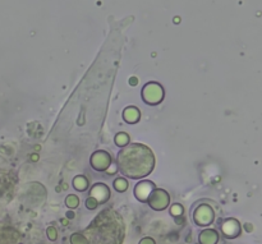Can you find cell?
Segmentation results:
<instances>
[{"instance_id": "4", "label": "cell", "mask_w": 262, "mask_h": 244, "mask_svg": "<svg viewBox=\"0 0 262 244\" xmlns=\"http://www.w3.org/2000/svg\"><path fill=\"white\" fill-rule=\"evenodd\" d=\"M47 231H50V234H51L50 238H51V239H55V231H54V229H50V230H47Z\"/></svg>"}, {"instance_id": "5", "label": "cell", "mask_w": 262, "mask_h": 244, "mask_svg": "<svg viewBox=\"0 0 262 244\" xmlns=\"http://www.w3.org/2000/svg\"><path fill=\"white\" fill-rule=\"evenodd\" d=\"M68 217H73V213H68Z\"/></svg>"}, {"instance_id": "2", "label": "cell", "mask_w": 262, "mask_h": 244, "mask_svg": "<svg viewBox=\"0 0 262 244\" xmlns=\"http://www.w3.org/2000/svg\"><path fill=\"white\" fill-rule=\"evenodd\" d=\"M67 203L68 206H71V207H76V206H77V199H76V197H68Z\"/></svg>"}, {"instance_id": "3", "label": "cell", "mask_w": 262, "mask_h": 244, "mask_svg": "<svg viewBox=\"0 0 262 244\" xmlns=\"http://www.w3.org/2000/svg\"><path fill=\"white\" fill-rule=\"evenodd\" d=\"M87 206H89L90 209H95V207H96V202H93L92 199H89V201H87Z\"/></svg>"}, {"instance_id": "1", "label": "cell", "mask_w": 262, "mask_h": 244, "mask_svg": "<svg viewBox=\"0 0 262 244\" xmlns=\"http://www.w3.org/2000/svg\"><path fill=\"white\" fill-rule=\"evenodd\" d=\"M223 229L228 238H235L241 233V227L237 220H228L227 223L224 224Z\"/></svg>"}]
</instances>
